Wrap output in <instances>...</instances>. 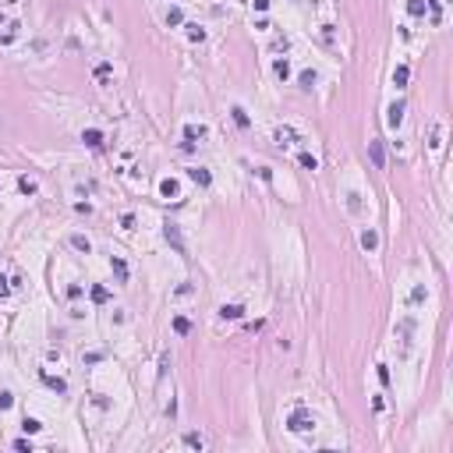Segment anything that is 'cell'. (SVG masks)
<instances>
[{"mask_svg": "<svg viewBox=\"0 0 453 453\" xmlns=\"http://www.w3.org/2000/svg\"><path fill=\"white\" fill-rule=\"evenodd\" d=\"M184 138H188V142H184V149H195V138H205V128H202V124H199V128L188 124V128H184Z\"/></svg>", "mask_w": 453, "mask_h": 453, "instance_id": "cell-7", "label": "cell"}, {"mask_svg": "<svg viewBox=\"0 0 453 453\" xmlns=\"http://www.w3.org/2000/svg\"><path fill=\"white\" fill-rule=\"evenodd\" d=\"M71 248H78L82 255H89V251H92V241L82 237V234H74V237H71Z\"/></svg>", "mask_w": 453, "mask_h": 453, "instance_id": "cell-11", "label": "cell"}, {"mask_svg": "<svg viewBox=\"0 0 453 453\" xmlns=\"http://www.w3.org/2000/svg\"><path fill=\"white\" fill-rule=\"evenodd\" d=\"M361 248H365V251H375V248H379V234H375L372 226H368V230H361Z\"/></svg>", "mask_w": 453, "mask_h": 453, "instance_id": "cell-8", "label": "cell"}, {"mask_svg": "<svg viewBox=\"0 0 453 453\" xmlns=\"http://www.w3.org/2000/svg\"><path fill=\"white\" fill-rule=\"evenodd\" d=\"M301 167H305V170H319V159H315L312 153H301Z\"/></svg>", "mask_w": 453, "mask_h": 453, "instance_id": "cell-20", "label": "cell"}, {"mask_svg": "<svg viewBox=\"0 0 453 453\" xmlns=\"http://www.w3.org/2000/svg\"><path fill=\"white\" fill-rule=\"evenodd\" d=\"M269 7V0H255V11H266Z\"/></svg>", "mask_w": 453, "mask_h": 453, "instance_id": "cell-35", "label": "cell"}, {"mask_svg": "<svg viewBox=\"0 0 453 453\" xmlns=\"http://www.w3.org/2000/svg\"><path fill=\"white\" fill-rule=\"evenodd\" d=\"M241 315H245V308H241V305H223L220 308V319H241Z\"/></svg>", "mask_w": 453, "mask_h": 453, "instance_id": "cell-12", "label": "cell"}, {"mask_svg": "<svg viewBox=\"0 0 453 453\" xmlns=\"http://www.w3.org/2000/svg\"><path fill=\"white\" fill-rule=\"evenodd\" d=\"M407 11H411L414 18H421V14H425V0H407Z\"/></svg>", "mask_w": 453, "mask_h": 453, "instance_id": "cell-19", "label": "cell"}, {"mask_svg": "<svg viewBox=\"0 0 453 453\" xmlns=\"http://www.w3.org/2000/svg\"><path fill=\"white\" fill-rule=\"evenodd\" d=\"M11 294V283H7V276H0V297H7Z\"/></svg>", "mask_w": 453, "mask_h": 453, "instance_id": "cell-34", "label": "cell"}, {"mask_svg": "<svg viewBox=\"0 0 453 453\" xmlns=\"http://www.w3.org/2000/svg\"><path fill=\"white\" fill-rule=\"evenodd\" d=\"M184 443H188L191 450H202V446H205V439H202L199 432H188V435H184Z\"/></svg>", "mask_w": 453, "mask_h": 453, "instance_id": "cell-18", "label": "cell"}, {"mask_svg": "<svg viewBox=\"0 0 453 453\" xmlns=\"http://www.w3.org/2000/svg\"><path fill=\"white\" fill-rule=\"evenodd\" d=\"M287 429H291V432H308V429H312V418L297 407V411L291 414V421H287Z\"/></svg>", "mask_w": 453, "mask_h": 453, "instance_id": "cell-2", "label": "cell"}, {"mask_svg": "<svg viewBox=\"0 0 453 453\" xmlns=\"http://www.w3.org/2000/svg\"><path fill=\"white\" fill-rule=\"evenodd\" d=\"M429 145H432V149H439V145H443V128H439V124L432 128V142H429Z\"/></svg>", "mask_w": 453, "mask_h": 453, "instance_id": "cell-27", "label": "cell"}, {"mask_svg": "<svg viewBox=\"0 0 453 453\" xmlns=\"http://www.w3.org/2000/svg\"><path fill=\"white\" fill-rule=\"evenodd\" d=\"M0 25H4V14H0Z\"/></svg>", "mask_w": 453, "mask_h": 453, "instance_id": "cell-36", "label": "cell"}, {"mask_svg": "<svg viewBox=\"0 0 453 453\" xmlns=\"http://www.w3.org/2000/svg\"><path fill=\"white\" fill-rule=\"evenodd\" d=\"M315 85V71H301V89H312Z\"/></svg>", "mask_w": 453, "mask_h": 453, "instance_id": "cell-29", "label": "cell"}, {"mask_svg": "<svg viewBox=\"0 0 453 453\" xmlns=\"http://www.w3.org/2000/svg\"><path fill=\"white\" fill-rule=\"evenodd\" d=\"M14 450H22V453H32V443H28V439H18V443H14Z\"/></svg>", "mask_w": 453, "mask_h": 453, "instance_id": "cell-32", "label": "cell"}, {"mask_svg": "<svg viewBox=\"0 0 453 453\" xmlns=\"http://www.w3.org/2000/svg\"><path fill=\"white\" fill-rule=\"evenodd\" d=\"M159 191L167 195V199H174V195H177V181H174V177H167V181H159Z\"/></svg>", "mask_w": 453, "mask_h": 453, "instance_id": "cell-17", "label": "cell"}, {"mask_svg": "<svg viewBox=\"0 0 453 453\" xmlns=\"http://www.w3.org/2000/svg\"><path fill=\"white\" fill-rule=\"evenodd\" d=\"M89 297H92L96 305H107V301H110V291H107V287H92V291H89Z\"/></svg>", "mask_w": 453, "mask_h": 453, "instance_id": "cell-15", "label": "cell"}, {"mask_svg": "<svg viewBox=\"0 0 453 453\" xmlns=\"http://www.w3.org/2000/svg\"><path fill=\"white\" fill-rule=\"evenodd\" d=\"M230 113H234V120H237V128H248V124H251V120H248V113L241 110V107H234Z\"/></svg>", "mask_w": 453, "mask_h": 453, "instance_id": "cell-22", "label": "cell"}, {"mask_svg": "<svg viewBox=\"0 0 453 453\" xmlns=\"http://www.w3.org/2000/svg\"><path fill=\"white\" fill-rule=\"evenodd\" d=\"M188 177H191L199 188H209V184H213V174H209L205 167H191V170H188Z\"/></svg>", "mask_w": 453, "mask_h": 453, "instance_id": "cell-4", "label": "cell"}, {"mask_svg": "<svg viewBox=\"0 0 453 453\" xmlns=\"http://www.w3.org/2000/svg\"><path fill=\"white\" fill-rule=\"evenodd\" d=\"M184 22V14H181V7H170L167 11V25H181Z\"/></svg>", "mask_w": 453, "mask_h": 453, "instance_id": "cell-23", "label": "cell"}, {"mask_svg": "<svg viewBox=\"0 0 453 453\" xmlns=\"http://www.w3.org/2000/svg\"><path fill=\"white\" fill-rule=\"evenodd\" d=\"M82 142H85L89 149H99V145H103V131H99V128H85V131H82Z\"/></svg>", "mask_w": 453, "mask_h": 453, "instance_id": "cell-6", "label": "cell"}, {"mask_svg": "<svg viewBox=\"0 0 453 453\" xmlns=\"http://www.w3.org/2000/svg\"><path fill=\"white\" fill-rule=\"evenodd\" d=\"M368 156H372V167H375V170H386V149H383L379 138L368 142Z\"/></svg>", "mask_w": 453, "mask_h": 453, "instance_id": "cell-1", "label": "cell"}, {"mask_svg": "<svg viewBox=\"0 0 453 453\" xmlns=\"http://www.w3.org/2000/svg\"><path fill=\"white\" fill-rule=\"evenodd\" d=\"M276 142H280V145L297 142V131H294V128H276Z\"/></svg>", "mask_w": 453, "mask_h": 453, "instance_id": "cell-14", "label": "cell"}, {"mask_svg": "<svg viewBox=\"0 0 453 453\" xmlns=\"http://www.w3.org/2000/svg\"><path fill=\"white\" fill-rule=\"evenodd\" d=\"M22 429H25L28 435H32V432H39L43 425H39V421H36V418H25V421H22Z\"/></svg>", "mask_w": 453, "mask_h": 453, "instance_id": "cell-28", "label": "cell"}, {"mask_svg": "<svg viewBox=\"0 0 453 453\" xmlns=\"http://www.w3.org/2000/svg\"><path fill=\"white\" fill-rule=\"evenodd\" d=\"M407 78H411V68L400 64V68L393 71V85H397V89H404V85H407Z\"/></svg>", "mask_w": 453, "mask_h": 453, "instance_id": "cell-10", "label": "cell"}, {"mask_svg": "<svg viewBox=\"0 0 453 453\" xmlns=\"http://www.w3.org/2000/svg\"><path fill=\"white\" fill-rule=\"evenodd\" d=\"M347 209H351V213H361V195H358V191L347 195Z\"/></svg>", "mask_w": 453, "mask_h": 453, "instance_id": "cell-21", "label": "cell"}, {"mask_svg": "<svg viewBox=\"0 0 453 453\" xmlns=\"http://www.w3.org/2000/svg\"><path fill=\"white\" fill-rule=\"evenodd\" d=\"M43 383H46L53 393H68V383H64V379H57V375H50V372H43Z\"/></svg>", "mask_w": 453, "mask_h": 453, "instance_id": "cell-9", "label": "cell"}, {"mask_svg": "<svg viewBox=\"0 0 453 453\" xmlns=\"http://www.w3.org/2000/svg\"><path fill=\"white\" fill-rule=\"evenodd\" d=\"M379 383L389 386V368H386V365H379Z\"/></svg>", "mask_w": 453, "mask_h": 453, "instance_id": "cell-33", "label": "cell"}, {"mask_svg": "<svg viewBox=\"0 0 453 453\" xmlns=\"http://www.w3.org/2000/svg\"><path fill=\"white\" fill-rule=\"evenodd\" d=\"M110 269H113V276L124 283L128 280V266H124V259H110Z\"/></svg>", "mask_w": 453, "mask_h": 453, "instance_id": "cell-13", "label": "cell"}, {"mask_svg": "<svg viewBox=\"0 0 453 453\" xmlns=\"http://www.w3.org/2000/svg\"><path fill=\"white\" fill-rule=\"evenodd\" d=\"M188 39L202 43V39H205V28H199V25H188Z\"/></svg>", "mask_w": 453, "mask_h": 453, "instance_id": "cell-25", "label": "cell"}, {"mask_svg": "<svg viewBox=\"0 0 453 453\" xmlns=\"http://www.w3.org/2000/svg\"><path fill=\"white\" fill-rule=\"evenodd\" d=\"M96 78L107 82V78H110V64H99V68H96Z\"/></svg>", "mask_w": 453, "mask_h": 453, "instance_id": "cell-30", "label": "cell"}, {"mask_svg": "<svg viewBox=\"0 0 453 453\" xmlns=\"http://www.w3.org/2000/svg\"><path fill=\"white\" fill-rule=\"evenodd\" d=\"M11 404H14V397H11V393H0V411H7Z\"/></svg>", "mask_w": 453, "mask_h": 453, "instance_id": "cell-31", "label": "cell"}, {"mask_svg": "<svg viewBox=\"0 0 453 453\" xmlns=\"http://www.w3.org/2000/svg\"><path fill=\"white\" fill-rule=\"evenodd\" d=\"M276 78H291V64H287V60H276Z\"/></svg>", "mask_w": 453, "mask_h": 453, "instance_id": "cell-24", "label": "cell"}, {"mask_svg": "<svg viewBox=\"0 0 453 453\" xmlns=\"http://www.w3.org/2000/svg\"><path fill=\"white\" fill-rule=\"evenodd\" d=\"M174 333H181V337H188V333H191V322L184 319V315H177V319H174Z\"/></svg>", "mask_w": 453, "mask_h": 453, "instance_id": "cell-16", "label": "cell"}, {"mask_svg": "<svg viewBox=\"0 0 453 453\" xmlns=\"http://www.w3.org/2000/svg\"><path fill=\"white\" fill-rule=\"evenodd\" d=\"M163 234H167V241L174 245V251H177V255H188L184 241H181V230H177V223H167V226H163Z\"/></svg>", "mask_w": 453, "mask_h": 453, "instance_id": "cell-3", "label": "cell"}, {"mask_svg": "<svg viewBox=\"0 0 453 453\" xmlns=\"http://www.w3.org/2000/svg\"><path fill=\"white\" fill-rule=\"evenodd\" d=\"M18 188H22L25 195H36V181H32V177H22V181H18Z\"/></svg>", "mask_w": 453, "mask_h": 453, "instance_id": "cell-26", "label": "cell"}, {"mask_svg": "<svg viewBox=\"0 0 453 453\" xmlns=\"http://www.w3.org/2000/svg\"><path fill=\"white\" fill-rule=\"evenodd\" d=\"M404 110H407V107H404V99H397L393 107H389V113H386L389 128H400V124H404Z\"/></svg>", "mask_w": 453, "mask_h": 453, "instance_id": "cell-5", "label": "cell"}]
</instances>
